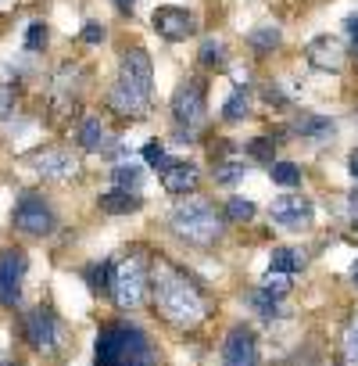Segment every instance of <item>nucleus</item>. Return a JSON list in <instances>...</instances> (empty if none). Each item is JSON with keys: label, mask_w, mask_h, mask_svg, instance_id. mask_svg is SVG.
<instances>
[{"label": "nucleus", "mask_w": 358, "mask_h": 366, "mask_svg": "<svg viewBox=\"0 0 358 366\" xmlns=\"http://www.w3.org/2000/svg\"><path fill=\"white\" fill-rule=\"evenodd\" d=\"M15 104H19V94H15V86H11L8 79H0V119H8V115L15 112Z\"/></svg>", "instance_id": "nucleus-32"}, {"label": "nucleus", "mask_w": 358, "mask_h": 366, "mask_svg": "<svg viewBox=\"0 0 358 366\" xmlns=\"http://www.w3.org/2000/svg\"><path fill=\"white\" fill-rule=\"evenodd\" d=\"M76 140H79L83 151H104V147H108V126H104L101 119H83Z\"/></svg>", "instance_id": "nucleus-18"}, {"label": "nucleus", "mask_w": 358, "mask_h": 366, "mask_svg": "<svg viewBox=\"0 0 358 366\" xmlns=\"http://www.w3.org/2000/svg\"><path fill=\"white\" fill-rule=\"evenodd\" d=\"M33 169L44 179H72L79 172V158L68 147H44L33 154Z\"/></svg>", "instance_id": "nucleus-14"}, {"label": "nucleus", "mask_w": 358, "mask_h": 366, "mask_svg": "<svg viewBox=\"0 0 358 366\" xmlns=\"http://www.w3.org/2000/svg\"><path fill=\"white\" fill-rule=\"evenodd\" d=\"M111 4L122 11V15H133L136 11V4H140V0H111Z\"/></svg>", "instance_id": "nucleus-37"}, {"label": "nucleus", "mask_w": 358, "mask_h": 366, "mask_svg": "<svg viewBox=\"0 0 358 366\" xmlns=\"http://www.w3.org/2000/svg\"><path fill=\"white\" fill-rule=\"evenodd\" d=\"M223 366H262L258 337L247 327H233L223 341Z\"/></svg>", "instance_id": "nucleus-12"}, {"label": "nucleus", "mask_w": 358, "mask_h": 366, "mask_svg": "<svg viewBox=\"0 0 358 366\" xmlns=\"http://www.w3.org/2000/svg\"><path fill=\"white\" fill-rule=\"evenodd\" d=\"M305 266V255L297 252V248H276L272 252V262H269V269H276V273H297Z\"/></svg>", "instance_id": "nucleus-22"}, {"label": "nucleus", "mask_w": 358, "mask_h": 366, "mask_svg": "<svg viewBox=\"0 0 358 366\" xmlns=\"http://www.w3.org/2000/svg\"><path fill=\"white\" fill-rule=\"evenodd\" d=\"M290 287H294L290 273H276V269H269V273H265V280H262V291H265V295H272V298L290 295Z\"/></svg>", "instance_id": "nucleus-27"}, {"label": "nucleus", "mask_w": 358, "mask_h": 366, "mask_svg": "<svg viewBox=\"0 0 358 366\" xmlns=\"http://www.w3.org/2000/svg\"><path fill=\"white\" fill-rule=\"evenodd\" d=\"M150 291H154L158 312H161L168 323L183 327V330H187V327H198V323L208 316L201 291H198L183 273H179V269H172V266H165V262L154 266V273H150Z\"/></svg>", "instance_id": "nucleus-1"}, {"label": "nucleus", "mask_w": 358, "mask_h": 366, "mask_svg": "<svg viewBox=\"0 0 358 366\" xmlns=\"http://www.w3.org/2000/svg\"><path fill=\"white\" fill-rule=\"evenodd\" d=\"M111 179H115V187L140 194V187H143V165H133V162H118V165H115V172H111Z\"/></svg>", "instance_id": "nucleus-19"}, {"label": "nucleus", "mask_w": 358, "mask_h": 366, "mask_svg": "<svg viewBox=\"0 0 358 366\" xmlns=\"http://www.w3.org/2000/svg\"><path fill=\"white\" fill-rule=\"evenodd\" d=\"M205 108H208V101H205V83L201 79H183L175 86V94H172V119H175V140L179 144L194 140V133L201 129V122L208 115Z\"/></svg>", "instance_id": "nucleus-5"}, {"label": "nucleus", "mask_w": 358, "mask_h": 366, "mask_svg": "<svg viewBox=\"0 0 358 366\" xmlns=\"http://www.w3.org/2000/svg\"><path fill=\"white\" fill-rule=\"evenodd\" d=\"M97 205H101V212H108V216H129V212H136L143 202H140V194H133V191L111 187L108 194L97 198Z\"/></svg>", "instance_id": "nucleus-16"}, {"label": "nucleus", "mask_w": 358, "mask_h": 366, "mask_svg": "<svg viewBox=\"0 0 358 366\" xmlns=\"http://www.w3.org/2000/svg\"><path fill=\"white\" fill-rule=\"evenodd\" d=\"M150 90H154L150 54L143 47H129L118 61V76L111 83V94H108L111 112L126 115V119H140L150 108Z\"/></svg>", "instance_id": "nucleus-2"}, {"label": "nucleus", "mask_w": 358, "mask_h": 366, "mask_svg": "<svg viewBox=\"0 0 358 366\" xmlns=\"http://www.w3.org/2000/svg\"><path fill=\"white\" fill-rule=\"evenodd\" d=\"M44 44H47V26H44V22H29L26 51H29V54H36V51H44Z\"/></svg>", "instance_id": "nucleus-30"}, {"label": "nucleus", "mask_w": 358, "mask_h": 366, "mask_svg": "<svg viewBox=\"0 0 358 366\" xmlns=\"http://www.w3.org/2000/svg\"><path fill=\"white\" fill-rule=\"evenodd\" d=\"M344 33H347V40H351V47H358V15H351V19L344 22Z\"/></svg>", "instance_id": "nucleus-36"}, {"label": "nucleus", "mask_w": 358, "mask_h": 366, "mask_svg": "<svg viewBox=\"0 0 358 366\" xmlns=\"http://www.w3.org/2000/svg\"><path fill=\"white\" fill-rule=\"evenodd\" d=\"M83 40H86V44H101V40H104V26H101V22H86Z\"/></svg>", "instance_id": "nucleus-35"}, {"label": "nucleus", "mask_w": 358, "mask_h": 366, "mask_svg": "<svg viewBox=\"0 0 358 366\" xmlns=\"http://www.w3.org/2000/svg\"><path fill=\"white\" fill-rule=\"evenodd\" d=\"M140 154H143V162H147L154 172L168 162V154H165V147H161V144H143V151H140Z\"/></svg>", "instance_id": "nucleus-34"}, {"label": "nucleus", "mask_w": 358, "mask_h": 366, "mask_svg": "<svg viewBox=\"0 0 358 366\" xmlns=\"http://www.w3.org/2000/svg\"><path fill=\"white\" fill-rule=\"evenodd\" d=\"M158 179L168 194H194L198 183H201V172L194 162H179V158H168L161 169H158Z\"/></svg>", "instance_id": "nucleus-15"}, {"label": "nucleus", "mask_w": 358, "mask_h": 366, "mask_svg": "<svg viewBox=\"0 0 358 366\" xmlns=\"http://www.w3.org/2000/svg\"><path fill=\"white\" fill-rule=\"evenodd\" d=\"M150 26H154L158 36H165V40H172V44H179V40H187V36L198 33V19H194V11L175 8V4L158 8V11L150 15Z\"/></svg>", "instance_id": "nucleus-11"}, {"label": "nucleus", "mask_w": 358, "mask_h": 366, "mask_svg": "<svg viewBox=\"0 0 358 366\" xmlns=\"http://www.w3.org/2000/svg\"><path fill=\"white\" fill-rule=\"evenodd\" d=\"M111 280H115L111 262H93V266L86 269V284H90L93 291H111Z\"/></svg>", "instance_id": "nucleus-26"}, {"label": "nucleus", "mask_w": 358, "mask_h": 366, "mask_svg": "<svg viewBox=\"0 0 358 366\" xmlns=\"http://www.w3.org/2000/svg\"><path fill=\"white\" fill-rule=\"evenodd\" d=\"M29 259L19 248L0 252V305H19L22 302V280H26Z\"/></svg>", "instance_id": "nucleus-9"}, {"label": "nucleus", "mask_w": 358, "mask_h": 366, "mask_svg": "<svg viewBox=\"0 0 358 366\" xmlns=\"http://www.w3.org/2000/svg\"><path fill=\"white\" fill-rule=\"evenodd\" d=\"M244 172H247L244 162H223V165L215 169V183H223V187H233V183H237Z\"/></svg>", "instance_id": "nucleus-29"}, {"label": "nucleus", "mask_w": 358, "mask_h": 366, "mask_svg": "<svg viewBox=\"0 0 358 366\" xmlns=\"http://www.w3.org/2000/svg\"><path fill=\"white\" fill-rule=\"evenodd\" d=\"M269 216H272L276 227L297 234V230H308V227H312L315 209H312V202H308L305 194H280V198L269 205Z\"/></svg>", "instance_id": "nucleus-10"}, {"label": "nucleus", "mask_w": 358, "mask_h": 366, "mask_svg": "<svg viewBox=\"0 0 358 366\" xmlns=\"http://www.w3.org/2000/svg\"><path fill=\"white\" fill-rule=\"evenodd\" d=\"M11 223H15V230H22L29 237H47V234H54V223L58 219H54L51 205L40 194H22L19 205H15V212H11Z\"/></svg>", "instance_id": "nucleus-8"}, {"label": "nucleus", "mask_w": 358, "mask_h": 366, "mask_svg": "<svg viewBox=\"0 0 358 366\" xmlns=\"http://www.w3.org/2000/svg\"><path fill=\"white\" fill-rule=\"evenodd\" d=\"M269 176H272V183H280V187H297V183H301V165H294V162H272L269 165Z\"/></svg>", "instance_id": "nucleus-24"}, {"label": "nucleus", "mask_w": 358, "mask_h": 366, "mask_svg": "<svg viewBox=\"0 0 358 366\" xmlns=\"http://www.w3.org/2000/svg\"><path fill=\"white\" fill-rule=\"evenodd\" d=\"M11 4H15V0H0V11H8Z\"/></svg>", "instance_id": "nucleus-41"}, {"label": "nucleus", "mask_w": 358, "mask_h": 366, "mask_svg": "<svg viewBox=\"0 0 358 366\" xmlns=\"http://www.w3.org/2000/svg\"><path fill=\"white\" fill-rule=\"evenodd\" d=\"M4 366H8V362H4Z\"/></svg>", "instance_id": "nucleus-42"}, {"label": "nucleus", "mask_w": 358, "mask_h": 366, "mask_svg": "<svg viewBox=\"0 0 358 366\" xmlns=\"http://www.w3.org/2000/svg\"><path fill=\"white\" fill-rule=\"evenodd\" d=\"M347 165H351V176H354V179H358V147H354V151H351V158H347Z\"/></svg>", "instance_id": "nucleus-38"}, {"label": "nucleus", "mask_w": 358, "mask_h": 366, "mask_svg": "<svg viewBox=\"0 0 358 366\" xmlns=\"http://www.w3.org/2000/svg\"><path fill=\"white\" fill-rule=\"evenodd\" d=\"M247 154H251V158H258V162H265V165H272V154H276L272 137H258V140L247 147Z\"/></svg>", "instance_id": "nucleus-31"}, {"label": "nucleus", "mask_w": 358, "mask_h": 366, "mask_svg": "<svg viewBox=\"0 0 358 366\" xmlns=\"http://www.w3.org/2000/svg\"><path fill=\"white\" fill-rule=\"evenodd\" d=\"M226 58H230V54H226V44H223V40L208 36V40L201 44V65H205V69H223Z\"/></svg>", "instance_id": "nucleus-25"}, {"label": "nucleus", "mask_w": 358, "mask_h": 366, "mask_svg": "<svg viewBox=\"0 0 358 366\" xmlns=\"http://www.w3.org/2000/svg\"><path fill=\"white\" fill-rule=\"evenodd\" d=\"M147 287H150V273H147V262L140 255H129L118 262L115 269V280H111V295H115V305L118 309H140L143 298H147Z\"/></svg>", "instance_id": "nucleus-6"}, {"label": "nucleus", "mask_w": 358, "mask_h": 366, "mask_svg": "<svg viewBox=\"0 0 358 366\" xmlns=\"http://www.w3.org/2000/svg\"><path fill=\"white\" fill-rule=\"evenodd\" d=\"M226 219H230V223H247V219H255V202H247V198H230V202H226Z\"/></svg>", "instance_id": "nucleus-28"}, {"label": "nucleus", "mask_w": 358, "mask_h": 366, "mask_svg": "<svg viewBox=\"0 0 358 366\" xmlns=\"http://www.w3.org/2000/svg\"><path fill=\"white\" fill-rule=\"evenodd\" d=\"M305 58H308V65L312 69H319V72H344V65H347V51H344V44L337 40V36H315L308 47H305Z\"/></svg>", "instance_id": "nucleus-13"}, {"label": "nucleus", "mask_w": 358, "mask_h": 366, "mask_svg": "<svg viewBox=\"0 0 358 366\" xmlns=\"http://www.w3.org/2000/svg\"><path fill=\"white\" fill-rule=\"evenodd\" d=\"M280 40H283V33L269 22V26H258L255 33H251V47L258 51V54H269V51H276L280 47Z\"/></svg>", "instance_id": "nucleus-23"}, {"label": "nucleus", "mask_w": 358, "mask_h": 366, "mask_svg": "<svg viewBox=\"0 0 358 366\" xmlns=\"http://www.w3.org/2000/svg\"><path fill=\"white\" fill-rule=\"evenodd\" d=\"M22 334H26L29 348H36V352H44V355H58V352L65 348V327H61V320L54 316V309H47V305H36V309L26 312Z\"/></svg>", "instance_id": "nucleus-7"}, {"label": "nucleus", "mask_w": 358, "mask_h": 366, "mask_svg": "<svg viewBox=\"0 0 358 366\" xmlns=\"http://www.w3.org/2000/svg\"><path fill=\"white\" fill-rule=\"evenodd\" d=\"M340 366H358V312L347 320L340 337Z\"/></svg>", "instance_id": "nucleus-20"}, {"label": "nucleus", "mask_w": 358, "mask_h": 366, "mask_svg": "<svg viewBox=\"0 0 358 366\" xmlns=\"http://www.w3.org/2000/svg\"><path fill=\"white\" fill-rule=\"evenodd\" d=\"M294 129H297L305 140H312V144H326V140L337 137V126H333L329 119H322V115H301V119L294 122Z\"/></svg>", "instance_id": "nucleus-17"}, {"label": "nucleus", "mask_w": 358, "mask_h": 366, "mask_svg": "<svg viewBox=\"0 0 358 366\" xmlns=\"http://www.w3.org/2000/svg\"><path fill=\"white\" fill-rule=\"evenodd\" d=\"M347 212H351V219H358V194H351V205H347Z\"/></svg>", "instance_id": "nucleus-39"}, {"label": "nucleus", "mask_w": 358, "mask_h": 366, "mask_svg": "<svg viewBox=\"0 0 358 366\" xmlns=\"http://www.w3.org/2000/svg\"><path fill=\"white\" fill-rule=\"evenodd\" d=\"M168 230L183 241V244H194V248H208L223 237V216L201 202V198H187L179 202L168 216Z\"/></svg>", "instance_id": "nucleus-4"}, {"label": "nucleus", "mask_w": 358, "mask_h": 366, "mask_svg": "<svg viewBox=\"0 0 358 366\" xmlns=\"http://www.w3.org/2000/svg\"><path fill=\"white\" fill-rule=\"evenodd\" d=\"M251 305H255V309H258L262 316H276V312H280V298H272V295H265L262 287H258V291L251 295Z\"/></svg>", "instance_id": "nucleus-33"}, {"label": "nucleus", "mask_w": 358, "mask_h": 366, "mask_svg": "<svg viewBox=\"0 0 358 366\" xmlns=\"http://www.w3.org/2000/svg\"><path fill=\"white\" fill-rule=\"evenodd\" d=\"M351 280L358 284V259H354V266H351Z\"/></svg>", "instance_id": "nucleus-40"}, {"label": "nucleus", "mask_w": 358, "mask_h": 366, "mask_svg": "<svg viewBox=\"0 0 358 366\" xmlns=\"http://www.w3.org/2000/svg\"><path fill=\"white\" fill-rule=\"evenodd\" d=\"M247 115H251V94L237 86V90L226 97V104H223V119H226V122H240V119H247Z\"/></svg>", "instance_id": "nucleus-21"}, {"label": "nucleus", "mask_w": 358, "mask_h": 366, "mask_svg": "<svg viewBox=\"0 0 358 366\" xmlns=\"http://www.w3.org/2000/svg\"><path fill=\"white\" fill-rule=\"evenodd\" d=\"M154 345L143 327L129 320L104 323L93 345V366H154Z\"/></svg>", "instance_id": "nucleus-3"}]
</instances>
